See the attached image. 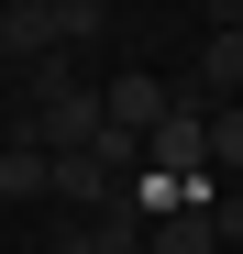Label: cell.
Returning a JSON list of instances; mask_svg holds the SVG:
<instances>
[{"instance_id":"obj_11","label":"cell","mask_w":243,"mask_h":254,"mask_svg":"<svg viewBox=\"0 0 243 254\" xmlns=\"http://www.w3.org/2000/svg\"><path fill=\"white\" fill-rule=\"evenodd\" d=\"M100 22H111V0H56V45H100Z\"/></svg>"},{"instance_id":"obj_12","label":"cell","mask_w":243,"mask_h":254,"mask_svg":"<svg viewBox=\"0 0 243 254\" xmlns=\"http://www.w3.org/2000/svg\"><path fill=\"white\" fill-rule=\"evenodd\" d=\"M210 22H243V0H210Z\"/></svg>"},{"instance_id":"obj_6","label":"cell","mask_w":243,"mask_h":254,"mask_svg":"<svg viewBox=\"0 0 243 254\" xmlns=\"http://www.w3.org/2000/svg\"><path fill=\"white\" fill-rule=\"evenodd\" d=\"M144 210L133 199H111V210H89V221H66V254H144Z\"/></svg>"},{"instance_id":"obj_2","label":"cell","mask_w":243,"mask_h":254,"mask_svg":"<svg viewBox=\"0 0 243 254\" xmlns=\"http://www.w3.org/2000/svg\"><path fill=\"white\" fill-rule=\"evenodd\" d=\"M144 166H155V177H210V111L166 89V122L144 133Z\"/></svg>"},{"instance_id":"obj_3","label":"cell","mask_w":243,"mask_h":254,"mask_svg":"<svg viewBox=\"0 0 243 254\" xmlns=\"http://www.w3.org/2000/svg\"><path fill=\"white\" fill-rule=\"evenodd\" d=\"M177 100H199V111L243 100V22H210V45H199V66L177 77Z\"/></svg>"},{"instance_id":"obj_4","label":"cell","mask_w":243,"mask_h":254,"mask_svg":"<svg viewBox=\"0 0 243 254\" xmlns=\"http://www.w3.org/2000/svg\"><path fill=\"white\" fill-rule=\"evenodd\" d=\"M100 122H111V133H155V122H166V77H155V66H122L111 77V89H100Z\"/></svg>"},{"instance_id":"obj_1","label":"cell","mask_w":243,"mask_h":254,"mask_svg":"<svg viewBox=\"0 0 243 254\" xmlns=\"http://www.w3.org/2000/svg\"><path fill=\"white\" fill-rule=\"evenodd\" d=\"M22 144H45V155H89V144H100V89H89L66 56L33 66V122H22Z\"/></svg>"},{"instance_id":"obj_7","label":"cell","mask_w":243,"mask_h":254,"mask_svg":"<svg viewBox=\"0 0 243 254\" xmlns=\"http://www.w3.org/2000/svg\"><path fill=\"white\" fill-rule=\"evenodd\" d=\"M0 56H56V0H0Z\"/></svg>"},{"instance_id":"obj_10","label":"cell","mask_w":243,"mask_h":254,"mask_svg":"<svg viewBox=\"0 0 243 254\" xmlns=\"http://www.w3.org/2000/svg\"><path fill=\"white\" fill-rule=\"evenodd\" d=\"M210 177H243V100L210 111Z\"/></svg>"},{"instance_id":"obj_8","label":"cell","mask_w":243,"mask_h":254,"mask_svg":"<svg viewBox=\"0 0 243 254\" xmlns=\"http://www.w3.org/2000/svg\"><path fill=\"white\" fill-rule=\"evenodd\" d=\"M144 254H221V221L210 210H166V221L144 232Z\"/></svg>"},{"instance_id":"obj_9","label":"cell","mask_w":243,"mask_h":254,"mask_svg":"<svg viewBox=\"0 0 243 254\" xmlns=\"http://www.w3.org/2000/svg\"><path fill=\"white\" fill-rule=\"evenodd\" d=\"M45 166H56L45 144H22V133H11V144H0V199H45Z\"/></svg>"},{"instance_id":"obj_5","label":"cell","mask_w":243,"mask_h":254,"mask_svg":"<svg viewBox=\"0 0 243 254\" xmlns=\"http://www.w3.org/2000/svg\"><path fill=\"white\" fill-rule=\"evenodd\" d=\"M122 188H133V177H111V166H100V144H89V155H56V166H45V199H66L77 221H89V210H111Z\"/></svg>"},{"instance_id":"obj_13","label":"cell","mask_w":243,"mask_h":254,"mask_svg":"<svg viewBox=\"0 0 243 254\" xmlns=\"http://www.w3.org/2000/svg\"><path fill=\"white\" fill-rule=\"evenodd\" d=\"M0 144H11V122H0Z\"/></svg>"}]
</instances>
